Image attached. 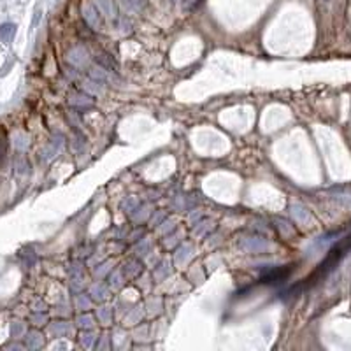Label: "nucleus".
<instances>
[{
    "label": "nucleus",
    "mask_w": 351,
    "mask_h": 351,
    "mask_svg": "<svg viewBox=\"0 0 351 351\" xmlns=\"http://www.w3.org/2000/svg\"><path fill=\"white\" fill-rule=\"evenodd\" d=\"M83 13H84V18H86L88 25H91L93 28H97V30H98V28L104 25V21H102L101 9H97L93 4H86V6L83 7Z\"/></svg>",
    "instance_id": "obj_1"
},
{
    "label": "nucleus",
    "mask_w": 351,
    "mask_h": 351,
    "mask_svg": "<svg viewBox=\"0 0 351 351\" xmlns=\"http://www.w3.org/2000/svg\"><path fill=\"white\" fill-rule=\"evenodd\" d=\"M14 34H16V25L14 23H2L0 25V42L4 44H9L13 40Z\"/></svg>",
    "instance_id": "obj_2"
},
{
    "label": "nucleus",
    "mask_w": 351,
    "mask_h": 351,
    "mask_svg": "<svg viewBox=\"0 0 351 351\" xmlns=\"http://www.w3.org/2000/svg\"><path fill=\"white\" fill-rule=\"evenodd\" d=\"M290 274V269H276V271H272V272H269L267 276H264V283H279V281H283V279H286V276Z\"/></svg>",
    "instance_id": "obj_3"
},
{
    "label": "nucleus",
    "mask_w": 351,
    "mask_h": 351,
    "mask_svg": "<svg viewBox=\"0 0 351 351\" xmlns=\"http://www.w3.org/2000/svg\"><path fill=\"white\" fill-rule=\"evenodd\" d=\"M325 2H330V0H325Z\"/></svg>",
    "instance_id": "obj_7"
},
{
    "label": "nucleus",
    "mask_w": 351,
    "mask_h": 351,
    "mask_svg": "<svg viewBox=\"0 0 351 351\" xmlns=\"http://www.w3.org/2000/svg\"><path fill=\"white\" fill-rule=\"evenodd\" d=\"M6 149H7V139L4 134H0V158L6 155Z\"/></svg>",
    "instance_id": "obj_6"
},
{
    "label": "nucleus",
    "mask_w": 351,
    "mask_h": 351,
    "mask_svg": "<svg viewBox=\"0 0 351 351\" xmlns=\"http://www.w3.org/2000/svg\"><path fill=\"white\" fill-rule=\"evenodd\" d=\"M123 4L128 7V9H134V11H139L142 9L144 6V0H123Z\"/></svg>",
    "instance_id": "obj_5"
},
{
    "label": "nucleus",
    "mask_w": 351,
    "mask_h": 351,
    "mask_svg": "<svg viewBox=\"0 0 351 351\" xmlns=\"http://www.w3.org/2000/svg\"><path fill=\"white\" fill-rule=\"evenodd\" d=\"M97 6H98V9H101V13L106 14V16H114V14H116L114 0H97Z\"/></svg>",
    "instance_id": "obj_4"
},
{
    "label": "nucleus",
    "mask_w": 351,
    "mask_h": 351,
    "mask_svg": "<svg viewBox=\"0 0 351 351\" xmlns=\"http://www.w3.org/2000/svg\"><path fill=\"white\" fill-rule=\"evenodd\" d=\"M172 2H177V0H172Z\"/></svg>",
    "instance_id": "obj_8"
}]
</instances>
